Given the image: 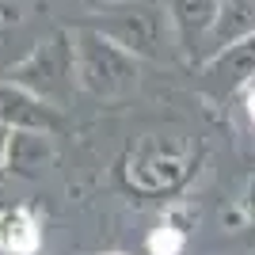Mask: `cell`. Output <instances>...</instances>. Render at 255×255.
I'll return each instance as SVG.
<instances>
[{"instance_id": "cell-1", "label": "cell", "mask_w": 255, "mask_h": 255, "mask_svg": "<svg viewBox=\"0 0 255 255\" xmlns=\"http://www.w3.org/2000/svg\"><path fill=\"white\" fill-rule=\"evenodd\" d=\"M0 248L11 255H31L38 248V225L27 210H4L0 213Z\"/></svg>"}, {"instance_id": "cell-2", "label": "cell", "mask_w": 255, "mask_h": 255, "mask_svg": "<svg viewBox=\"0 0 255 255\" xmlns=\"http://www.w3.org/2000/svg\"><path fill=\"white\" fill-rule=\"evenodd\" d=\"M183 248V233L179 229H156L149 236V252L152 255H175Z\"/></svg>"}, {"instance_id": "cell-3", "label": "cell", "mask_w": 255, "mask_h": 255, "mask_svg": "<svg viewBox=\"0 0 255 255\" xmlns=\"http://www.w3.org/2000/svg\"><path fill=\"white\" fill-rule=\"evenodd\" d=\"M248 115H252V122H255V92L248 96Z\"/></svg>"}]
</instances>
